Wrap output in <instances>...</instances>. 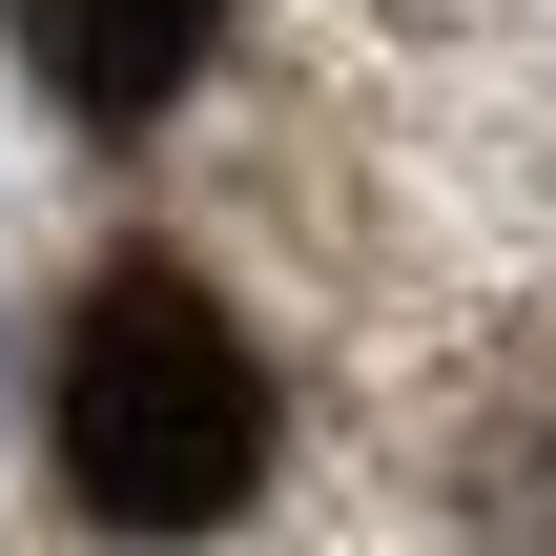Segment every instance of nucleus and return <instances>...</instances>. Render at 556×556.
I'll use <instances>...</instances> for the list:
<instances>
[{"label": "nucleus", "instance_id": "f257e3e1", "mask_svg": "<svg viewBox=\"0 0 556 556\" xmlns=\"http://www.w3.org/2000/svg\"><path fill=\"white\" fill-rule=\"evenodd\" d=\"M41 433H62V495L103 536H227L289 454V392L248 351V309L165 248H124L83 309H62V371H41Z\"/></svg>", "mask_w": 556, "mask_h": 556}, {"label": "nucleus", "instance_id": "7ed1b4c3", "mask_svg": "<svg viewBox=\"0 0 556 556\" xmlns=\"http://www.w3.org/2000/svg\"><path fill=\"white\" fill-rule=\"evenodd\" d=\"M475 516H495V556H556V351H516L475 413Z\"/></svg>", "mask_w": 556, "mask_h": 556}, {"label": "nucleus", "instance_id": "f03ea898", "mask_svg": "<svg viewBox=\"0 0 556 556\" xmlns=\"http://www.w3.org/2000/svg\"><path fill=\"white\" fill-rule=\"evenodd\" d=\"M0 41H21V83H41L62 124H165V103L206 83L227 0H0Z\"/></svg>", "mask_w": 556, "mask_h": 556}]
</instances>
